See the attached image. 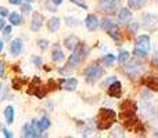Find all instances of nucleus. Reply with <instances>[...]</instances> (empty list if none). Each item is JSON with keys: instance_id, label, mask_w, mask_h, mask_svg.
<instances>
[{"instance_id": "nucleus-8", "label": "nucleus", "mask_w": 158, "mask_h": 138, "mask_svg": "<svg viewBox=\"0 0 158 138\" xmlns=\"http://www.w3.org/2000/svg\"><path fill=\"white\" fill-rule=\"evenodd\" d=\"M136 111H137L136 102H133V101H131V100H126V101H123V102L121 104V113H119V116L133 115V113H136Z\"/></svg>"}, {"instance_id": "nucleus-23", "label": "nucleus", "mask_w": 158, "mask_h": 138, "mask_svg": "<svg viewBox=\"0 0 158 138\" xmlns=\"http://www.w3.org/2000/svg\"><path fill=\"white\" fill-rule=\"evenodd\" d=\"M50 124H52V122H50L47 117H42L40 120H38V122H36V127H38L40 131L47 130V128L50 127Z\"/></svg>"}, {"instance_id": "nucleus-12", "label": "nucleus", "mask_w": 158, "mask_h": 138, "mask_svg": "<svg viewBox=\"0 0 158 138\" xmlns=\"http://www.w3.org/2000/svg\"><path fill=\"white\" fill-rule=\"evenodd\" d=\"M22 50H24V43H22V40H21V39H14V40L11 41V44H10L11 55L18 57V55L22 53Z\"/></svg>"}, {"instance_id": "nucleus-15", "label": "nucleus", "mask_w": 158, "mask_h": 138, "mask_svg": "<svg viewBox=\"0 0 158 138\" xmlns=\"http://www.w3.org/2000/svg\"><path fill=\"white\" fill-rule=\"evenodd\" d=\"M85 25H86V28L89 30H96L98 28V19L97 17L94 15V14H89V15L86 17V19H85Z\"/></svg>"}, {"instance_id": "nucleus-42", "label": "nucleus", "mask_w": 158, "mask_h": 138, "mask_svg": "<svg viewBox=\"0 0 158 138\" xmlns=\"http://www.w3.org/2000/svg\"><path fill=\"white\" fill-rule=\"evenodd\" d=\"M10 2V4L13 6H21L22 4V0H8Z\"/></svg>"}, {"instance_id": "nucleus-11", "label": "nucleus", "mask_w": 158, "mask_h": 138, "mask_svg": "<svg viewBox=\"0 0 158 138\" xmlns=\"http://www.w3.org/2000/svg\"><path fill=\"white\" fill-rule=\"evenodd\" d=\"M157 21H158L157 15H151V14H147V15L143 17V19H142L143 24H142V25H143V26H144L147 30H154V29H156Z\"/></svg>"}, {"instance_id": "nucleus-1", "label": "nucleus", "mask_w": 158, "mask_h": 138, "mask_svg": "<svg viewBox=\"0 0 158 138\" xmlns=\"http://www.w3.org/2000/svg\"><path fill=\"white\" fill-rule=\"evenodd\" d=\"M72 51L74 53H72V55L69 57L65 68L60 69L61 73H67V72H71L72 69H77L78 66L82 64V61H85V58L87 57V54H89V47L85 46L83 43H79Z\"/></svg>"}, {"instance_id": "nucleus-38", "label": "nucleus", "mask_w": 158, "mask_h": 138, "mask_svg": "<svg viewBox=\"0 0 158 138\" xmlns=\"http://www.w3.org/2000/svg\"><path fill=\"white\" fill-rule=\"evenodd\" d=\"M46 7L49 8L50 11H57V8H56V4L52 2V0H49V2H46Z\"/></svg>"}, {"instance_id": "nucleus-21", "label": "nucleus", "mask_w": 158, "mask_h": 138, "mask_svg": "<svg viewBox=\"0 0 158 138\" xmlns=\"http://www.w3.org/2000/svg\"><path fill=\"white\" fill-rule=\"evenodd\" d=\"M100 26H101V29L103 30H107V32H108L110 29H112V28L117 26V24H115L112 19H110V18H103L101 19V22H100Z\"/></svg>"}, {"instance_id": "nucleus-5", "label": "nucleus", "mask_w": 158, "mask_h": 138, "mask_svg": "<svg viewBox=\"0 0 158 138\" xmlns=\"http://www.w3.org/2000/svg\"><path fill=\"white\" fill-rule=\"evenodd\" d=\"M103 75H104V69L101 68L97 62L92 64V65H89L86 69H85V76H86V80L89 81V83L97 81L98 79L103 77Z\"/></svg>"}, {"instance_id": "nucleus-51", "label": "nucleus", "mask_w": 158, "mask_h": 138, "mask_svg": "<svg viewBox=\"0 0 158 138\" xmlns=\"http://www.w3.org/2000/svg\"><path fill=\"white\" fill-rule=\"evenodd\" d=\"M157 131H158V122H157Z\"/></svg>"}, {"instance_id": "nucleus-28", "label": "nucleus", "mask_w": 158, "mask_h": 138, "mask_svg": "<svg viewBox=\"0 0 158 138\" xmlns=\"http://www.w3.org/2000/svg\"><path fill=\"white\" fill-rule=\"evenodd\" d=\"M65 24H67V26H79V25H81V21L77 18H74V17H67Z\"/></svg>"}, {"instance_id": "nucleus-26", "label": "nucleus", "mask_w": 158, "mask_h": 138, "mask_svg": "<svg viewBox=\"0 0 158 138\" xmlns=\"http://www.w3.org/2000/svg\"><path fill=\"white\" fill-rule=\"evenodd\" d=\"M8 19H10L11 25H14V26H18V25L22 24V17L19 15L18 13H11L10 17H8Z\"/></svg>"}, {"instance_id": "nucleus-31", "label": "nucleus", "mask_w": 158, "mask_h": 138, "mask_svg": "<svg viewBox=\"0 0 158 138\" xmlns=\"http://www.w3.org/2000/svg\"><path fill=\"white\" fill-rule=\"evenodd\" d=\"M21 10H22V13L25 14V15H29V13L32 11V6H31V3H22L21 4Z\"/></svg>"}, {"instance_id": "nucleus-10", "label": "nucleus", "mask_w": 158, "mask_h": 138, "mask_svg": "<svg viewBox=\"0 0 158 138\" xmlns=\"http://www.w3.org/2000/svg\"><path fill=\"white\" fill-rule=\"evenodd\" d=\"M78 87V80L74 77L71 79H61L60 80V89L67 90V91H74Z\"/></svg>"}, {"instance_id": "nucleus-40", "label": "nucleus", "mask_w": 158, "mask_h": 138, "mask_svg": "<svg viewBox=\"0 0 158 138\" xmlns=\"http://www.w3.org/2000/svg\"><path fill=\"white\" fill-rule=\"evenodd\" d=\"M2 131H3V136H4V137H7V138H11V137H13L11 131L7 130V128H2Z\"/></svg>"}, {"instance_id": "nucleus-46", "label": "nucleus", "mask_w": 158, "mask_h": 138, "mask_svg": "<svg viewBox=\"0 0 158 138\" xmlns=\"http://www.w3.org/2000/svg\"><path fill=\"white\" fill-rule=\"evenodd\" d=\"M4 75V65H3V62H0V76Z\"/></svg>"}, {"instance_id": "nucleus-37", "label": "nucleus", "mask_w": 158, "mask_h": 138, "mask_svg": "<svg viewBox=\"0 0 158 138\" xmlns=\"http://www.w3.org/2000/svg\"><path fill=\"white\" fill-rule=\"evenodd\" d=\"M32 62L35 64L36 68H40V66H42V60L39 57H36V55H33V57H32Z\"/></svg>"}, {"instance_id": "nucleus-24", "label": "nucleus", "mask_w": 158, "mask_h": 138, "mask_svg": "<svg viewBox=\"0 0 158 138\" xmlns=\"http://www.w3.org/2000/svg\"><path fill=\"white\" fill-rule=\"evenodd\" d=\"M140 111H142L143 116H146V117H153L156 115V111H154V108L151 105H142Z\"/></svg>"}, {"instance_id": "nucleus-39", "label": "nucleus", "mask_w": 158, "mask_h": 138, "mask_svg": "<svg viewBox=\"0 0 158 138\" xmlns=\"http://www.w3.org/2000/svg\"><path fill=\"white\" fill-rule=\"evenodd\" d=\"M117 136H119V137H123V134H122V130H121V128H117V130H114V131H112L111 137H117Z\"/></svg>"}, {"instance_id": "nucleus-49", "label": "nucleus", "mask_w": 158, "mask_h": 138, "mask_svg": "<svg viewBox=\"0 0 158 138\" xmlns=\"http://www.w3.org/2000/svg\"><path fill=\"white\" fill-rule=\"evenodd\" d=\"M3 47H4V44H3V40H0V53L3 51Z\"/></svg>"}, {"instance_id": "nucleus-9", "label": "nucleus", "mask_w": 158, "mask_h": 138, "mask_svg": "<svg viewBox=\"0 0 158 138\" xmlns=\"http://www.w3.org/2000/svg\"><path fill=\"white\" fill-rule=\"evenodd\" d=\"M121 94H122V84H121V81L114 80L108 86V95L112 98H119Z\"/></svg>"}, {"instance_id": "nucleus-16", "label": "nucleus", "mask_w": 158, "mask_h": 138, "mask_svg": "<svg viewBox=\"0 0 158 138\" xmlns=\"http://www.w3.org/2000/svg\"><path fill=\"white\" fill-rule=\"evenodd\" d=\"M52 60L54 61V62H61V61L64 60V53H63V50H61V47H60V44L58 43H56L54 47H53Z\"/></svg>"}, {"instance_id": "nucleus-43", "label": "nucleus", "mask_w": 158, "mask_h": 138, "mask_svg": "<svg viewBox=\"0 0 158 138\" xmlns=\"http://www.w3.org/2000/svg\"><path fill=\"white\" fill-rule=\"evenodd\" d=\"M153 65L156 66V68H158V53H157V55L153 58Z\"/></svg>"}, {"instance_id": "nucleus-14", "label": "nucleus", "mask_w": 158, "mask_h": 138, "mask_svg": "<svg viewBox=\"0 0 158 138\" xmlns=\"http://www.w3.org/2000/svg\"><path fill=\"white\" fill-rule=\"evenodd\" d=\"M142 84L146 86L147 89L153 90V91H158V77L157 76H147L142 80Z\"/></svg>"}, {"instance_id": "nucleus-30", "label": "nucleus", "mask_w": 158, "mask_h": 138, "mask_svg": "<svg viewBox=\"0 0 158 138\" xmlns=\"http://www.w3.org/2000/svg\"><path fill=\"white\" fill-rule=\"evenodd\" d=\"M126 61H129V53L128 51H121L119 55H118V62L125 64Z\"/></svg>"}, {"instance_id": "nucleus-35", "label": "nucleus", "mask_w": 158, "mask_h": 138, "mask_svg": "<svg viewBox=\"0 0 158 138\" xmlns=\"http://www.w3.org/2000/svg\"><path fill=\"white\" fill-rule=\"evenodd\" d=\"M38 44H39V49L43 50V51L47 49V47H49V41H47L46 39H42V40H39V41H38Z\"/></svg>"}, {"instance_id": "nucleus-34", "label": "nucleus", "mask_w": 158, "mask_h": 138, "mask_svg": "<svg viewBox=\"0 0 158 138\" xmlns=\"http://www.w3.org/2000/svg\"><path fill=\"white\" fill-rule=\"evenodd\" d=\"M11 29H13V28H11V25H7V26L3 28V36H4L6 39L10 37V35H11Z\"/></svg>"}, {"instance_id": "nucleus-18", "label": "nucleus", "mask_w": 158, "mask_h": 138, "mask_svg": "<svg viewBox=\"0 0 158 138\" xmlns=\"http://www.w3.org/2000/svg\"><path fill=\"white\" fill-rule=\"evenodd\" d=\"M79 43H81V41H79V39L77 37V36H74V35L68 36V37L64 40V46H65L68 50H74Z\"/></svg>"}, {"instance_id": "nucleus-22", "label": "nucleus", "mask_w": 158, "mask_h": 138, "mask_svg": "<svg viewBox=\"0 0 158 138\" xmlns=\"http://www.w3.org/2000/svg\"><path fill=\"white\" fill-rule=\"evenodd\" d=\"M108 35H110V37H111V39H114L115 43H118V44L122 43V36H121L119 30H118V26H115V28H112V29H110V30H108Z\"/></svg>"}, {"instance_id": "nucleus-20", "label": "nucleus", "mask_w": 158, "mask_h": 138, "mask_svg": "<svg viewBox=\"0 0 158 138\" xmlns=\"http://www.w3.org/2000/svg\"><path fill=\"white\" fill-rule=\"evenodd\" d=\"M4 119L7 122V124H13L14 123V108L11 105H8L4 109Z\"/></svg>"}, {"instance_id": "nucleus-3", "label": "nucleus", "mask_w": 158, "mask_h": 138, "mask_svg": "<svg viewBox=\"0 0 158 138\" xmlns=\"http://www.w3.org/2000/svg\"><path fill=\"white\" fill-rule=\"evenodd\" d=\"M151 50V41H150V37L147 35H142L137 37L136 40V46H135V50H133V54L136 55L137 58H146L148 55Z\"/></svg>"}, {"instance_id": "nucleus-41", "label": "nucleus", "mask_w": 158, "mask_h": 138, "mask_svg": "<svg viewBox=\"0 0 158 138\" xmlns=\"http://www.w3.org/2000/svg\"><path fill=\"white\" fill-rule=\"evenodd\" d=\"M0 15L2 17H7L8 15V10L6 7H0Z\"/></svg>"}, {"instance_id": "nucleus-45", "label": "nucleus", "mask_w": 158, "mask_h": 138, "mask_svg": "<svg viewBox=\"0 0 158 138\" xmlns=\"http://www.w3.org/2000/svg\"><path fill=\"white\" fill-rule=\"evenodd\" d=\"M49 86H50V87H53V90L58 89V87L56 86V81H54V80H49Z\"/></svg>"}, {"instance_id": "nucleus-36", "label": "nucleus", "mask_w": 158, "mask_h": 138, "mask_svg": "<svg viewBox=\"0 0 158 138\" xmlns=\"http://www.w3.org/2000/svg\"><path fill=\"white\" fill-rule=\"evenodd\" d=\"M71 2L74 3V4L79 6V7H81V8H85V10H86V8H87V4H86V3H85V0H71Z\"/></svg>"}, {"instance_id": "nucleus-25", "label": "nucleus", "mask_w": 158, "mask_h": 138, "mask_svg": "<svg viewBox=\"0 0 158 138\" xmlns=\"http://www.w3.org/2000/svg\"><path fill=\"white\" fill-rule=\"evenodd\" d=\"M128 4L133 10H140L146 6V0H128Z\"/></svg>"}, {"instance_id": "nucleus-13", "label": "nucleus", "mask_w": 158, "mask_h": 138, "mask_svg": "<svg viewBox=\"0 0 158 138\" xmlns=\"http://www.w3.org/2000/svg\"><path fill=\"white\" fill-rule=\"evenodd\" d=\"M43 25V15L39 13H35L32 17V22H31V30L32 32H39Z\"/></svg>"}, {"instance_id": "nucleus-29", "label": "nucleus", "mask_w": 158, "mask_h": 138, "mask_svg": "<svg viewBox=\"0 0 158 138\" xmlns=\"http://www.w3.org/2000/svg\"><path fill=\"white\" fill-rule=\"evenodd\" d=\"M137 29H139V22H131L128 25V33H131V35H135Z\"/></svg>"}, {"instance_id": "nucleus-6", "label": "nucleus", "mask_w": 158, "mask_h": 138, "mask_svg": "<svg viewBox=\"0 0 158 138\" xmlns=\"http://www.w3.org/2000/svg\"><path fill=\"white\" fill-rule=\"evenodd\" d=\"M98 8L107 14H117L121 10V0H100Z\"/></svg>"}, {"instance_id": "nucleus-47", "label": "nucleus", "mask_w": 158, "mask_h": 138, "mask_svg": "<svg viewBox=\"0 0 158 138\" xmlns=\"http://www.w3.org/2000/svg\"><path fill=\"white\" fill-rule=\"evenodd\" d=\"M4 26H6V22H4V19H3V18H0V30H2Z\"/></svg>"}, {"instance_id": "nucleus-19", "label": "nucleus", "mask_w": 158, "mask_h": 138, "mask_svg": "<svg viewBox=\"0 0 158 138\" xmlns=\"http://www.w3.org/2000/svg\"><path fill=\"white\" fill-rule=\"evenodd\" d=\"M60 18H57V17H53V18H50L49 21H47V29L50 30V32H57L58 29H60Z\"/></svg>"}, {"instance_id": "nucleus-17", "label": "nucleus", "mask_w": 158, "mask_h": 138, "mask_svg": "<svg viewBox=\"0 0 158 138\" xmlns=\"http://www.w3.org/2000/svg\"><path fill=\"white\" fill-rule=\"evenodd\" d=\"M132 18V11L129 8H121L119 14H118V24H125L129 22V19Z\"/></svg>"}, {"instance_id": "nucleus-48", "label": "nucleus", "mask_w": 158, "mask_h": 138, "mask_svg": "<svg viewBox=\"0 0 158 138\" xmlns=\"http://www.w3.org/2000/svg\"><path fill=\"white\" fill-rule=\"evenodd\" d=\"M52 2H53V3H54V4H56V6H60V4H61V3H63V0H52Z\"/></svg>"}, {"instance_id": "nucleus-33", "label": "nucleus", "mask_w": 158, "mask_h": 138, "mask_svg": "<svg viewBox=\"0 0 158 138\" xmlns=\"http://www.w3.org/2000/svg\"><path fill=\"white\" fill-rule=\"evenodd\" d=\"M25 83V80H24V79H19V80H17V79H14V81H13V87H14V89H15V90H19V89H21V86H22V84H24Z\"/></svg>"}, {"instance_id": "nucleus-50", "label": "nucleus", "mask_w": 158, "mask_h": 138, "mask_svg": "<svg viewBox=\"0 0 158 138\" xmlns=\"http://www.w3.org/2000/svg\"><path fill=\"white\" fill-rule=\"evenodd\" d=\"M25 2H28V3H32V2H36V0H25Z\"/></svg>"}, {"instance_id": "nucleus-7", "label": "nucleus", "mask_w": 158, "mask_h": 138, "mask_svg": "<svg viewBox=\"0 0 158 138\" xmlns=\"http://www.w3.org/2000/svg\"><path fill=\"white\" fill-rule=\"evenodd\" d=\"M42 136V133H40V130H39L38 127H36V122L33 120L32 123H28V124H25L24 127H22V137H40Z\"/></svg>"}, {"instance_id": "nucleus-27", "label": "nucleus", "mask_w": 158, "mask_h": 138, "mask_svg": "<svg viewBox=\"0 0 158 138\" xmlns=\"http://www.w3.org/2000/svg\"><path fill=\"white\" fill-rule=\"evenodd\" d=\"M114 62H115V55H112V54H107L106 57L103 58L104 66H111Z\"/></svg>"}, {"instance_id": "nucleus-4", "label": "nucleus", "mask_w": 158, "mask_h": 138, "mask_svg": "<svg viewBox=\"0 0 158 138\" xmlns=\"http://www.w3.org/2000/svg\"><path fill=\"white\" fill-rule=\"evenodd\" d=\"M144 70H146V66L143 65V64H140L139 61H136V60L129 61V62L125 65V68H123L125 75L128 76L129 79H132V80H136V79L142 77V75L144 73Z\"/></svg>"}, {"instance_id": "nucleus-44", "label": "nucleus", "mask_w": 158, "mask_h": 138, "mask_svg": "<svg viewBox=\"0 0 158 138\" xmlns=\"http://www.w3.org/2000/svg\"><path fill=\"white\" fill-rule=\"evenodd\" d=\"M142 97L144 98L146 101H148V100H150V98H151V97H150V94H148L147 91H144V93H143V94H142Z\"/></svg>"}, {"instance_id": "nucleus-32", "label": "nucleus", "mask_w": 158, "mask_h": 138, "mask_svg": "<svg viewBox=\"0 0 158 138\" xmlns=\"http://www.w3.org/2000/svg\"><path fill=\"white\" fill-rule=\"evenodd\" d=\"M7 97V87H6V84H0V101H3L4 98Z\"/></svg>"}, {"instance_id": "nucleus-2", "label": "nucleus", "mask_w": 158, "mask_h": 138, "mask_svg": "<svg viewBox=\"0 0 158 138\" xmlns=\"http://www.w3.org/2000/svg\"><path fill=\"white\" fill-rule=\"evenodd\" d=\"M115 120H117V113H115V111L108 109V108H101L100 111H98L97 119H96V127H97L98 130H107V128H110L114 124Z\"/></svg>"}]
</instances>
